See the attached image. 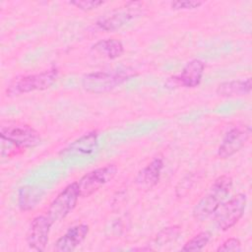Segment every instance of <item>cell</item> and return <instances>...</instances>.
<instances>
[{
  "mask_svg": "<svg viewBox=\"0 0 252 252\" xmlns=\"http://www.w3.org/2000/svg\"><path fill=\"white\" fill-rule=\"evenodd\" d=\"M232 187V178L227 174L219 176L210 186L206 194L195 205L192 215L198 221L210 218L223 203Z\"/></svg>",
  "mask_w": 252,
  "mask_h": 252,
  "instance_id": "cell-1",
  "label": "cell"
},
{
  "mask_svg": "<svg viewBox=\"0 0 252 252\" xmlns=\"http://www.w3.org/2000/svg\"><path fill=\"white\" fill-rule=\"evenodd\" d=\"M57 77L58 71L56 68H50L34 74L18 76L8 85L6 94L9 96H14L34 91H44L55 83Z\"/></svg>",
  "mask_w": 252,
  "mask_h": 252,
  "instance_id": "cell-2",
  "label": "cell"
},
{
  "mask_svg": "<svg viewBox=\"0 0 252 252\" xmlns=\"http://www.w3.org/2000/svg\"><path fill=\"white\" fill-rule=\"evenodd\" d=\"M133 74L126 69L98 71L87 74L82 79V86L88 93L103 94L112 91L128 81Z\"/></svg>",
  "mask_w": 252,
  "mask_h": 252,
  "instance_id": "cell-3",
  "label": "cell"
},
{
  "mask_svg": "<svg viewBox=\"0 0 252 252\" xmlns=\"http://www.w3.org/2000/svg\"><path fill=\"white\" fill-rule=\"evenodd\" d=\"M0 137L21 150L34 148L41 141L39 133L33 127L18 121H9L2 124Z\"/></svg>",
  "mask_w": 252,
  "mask_h": 252,
  "instance_id": "cell-4",
  "label": "cell"
},
{
  "mask_svg": "<svg viewBox=\"0 0 252 252\" xmlns=\"http://www.w3.org/2000/svg\"><path fill=\"white\" fill-rule=\"evenodd\" d=\"M246 204L247 197L244 193H238L222 203L214 213L216 225L221 230H227L234 226L243 217Z\"/></svg>",
  "mask_w": 252,
  "mask_h": 252,
  "instance_id": "cell-5",
  "label": "cell"
},
{
  "mask_svg": "<svg viewBox=\"0 0 252 252\" xmlns=\"http://www.w3.org/2000/svg\"><path fill=\"white\" fill-rule=\"evenodd\" d=\"M117 173V166L115 164H106L101 167H97L80 178L78 183V189L80 197L86 198L93 195L103 185L111 181Z\"/></svg>",
  "mask_w": 252,
  "mask_h": 252,
  "instance_id": "cell-6",
  "label": "cell"
},
{
  "mask_svg": "<svg viewBox=\"0 0 252 252\" xmlns=\"http://www.w3.org/2000/svg\"><path fill=\"white\" fill-rule=\"evenodd\" d=\"M80 193L78 183L73 182L67 185L50 203L47 210V216L53 221L61 220L68 216L76 207Z\"/></svg>",
  "mask_w": 252,
  "mask_h": 252,
  "instance_id": "cell-7",
  "label": "cell"
},
{
  "mask_svg": "<svg viewBox=\"0 0 252 252\" xmlns=\"http://www.w3.org/2000/svg\"><path fill=\"white\" fill-rule=\"evenodd\" d=\"M251 133V127L247 124H240L229 129L219 147V158L225 159L239 152L250 139Z\"/></svg>",
  "mask_w": 252,
  "mask_h": 252,
  "instance_id": "cell-8",
  "label": "cell"
},
{
  "mask_svg": "<svg viewBox=\"0 0 252 252\" xmlns=\"http://www.w3.org/2000/svg\"><path fill=\"white\" fill-rule=\"evenodd\" d=\"M52 224L53 221L47 215L33 218L27 233V243L31 249L34 251H43L45 249Z\"/></svg>",
  "mask_w": 252,
  "mask_h": 252,
  "instance_id": "cell-9",
  "label": "cell"
},
{
  "mask_svg": "<svg viewBox=\"0 0 252 252\" xmlns=\"http://www.w3.org/2000/svg\"><path fill=\"white\" fill-rule=\"evenodd\" d=\"M141 4L142 3L140 2H128L126 3L127 10L115 12L109 16L99 19L96 22V26L103 31H116L125 26L127 23H129L131 20H133L136 16L139 15L138 8H140L139 5Z\"/></svg>",
  "mask_w": 252,
  "mask_h": 252,
  "instance_id": "cell-10",
  "label": "cell"
},
{
  "mask_svg": "<svg viewBox=\"0 0 252 252\" xmlns=\"http://www.w3.org/2000/svg\"><path fill=\"white\" fill-rule=\"evenodd\" d=\"M204 71V62L199 59H193L184 66L181 73L170 78V81L184 88H196L202 81Z\"/></svg>",
  "mask_w": 252,
  "mask_h": 252,
  "instance_id": "cell-11",
  "label": "cell"
},
{
  "mask_svg": "<svg viewBox=\"0 0 252 252\" xmlns=\"http://www.w3.org/2000/svg\"><path fill=\"white\" fill-rule=\"evenodd\" d=\"M90 227L86 223H80L70 227L55 242L54 250L57 252H70L75 250L87 237Z\"/></svg>",
  "mask_w": 252,
  "mask_h": 252,
  "instance_id": "cell-12",
  "label": "cell"
},
{
  "mask_svg": "<svg viewBox=\"0 0 252 252\" xmlns=\"http://www.w3.org/2000/svg\"><path fill=\"white\" fill-rule=\"evenodd\" d=\"M163 168V159L161 157L155 158L149 162L136 176L135 183L138 187L143 189H151L155 187L160 178L161 170Z\"/></svg>",
  "mask_w": 252,
  "mask_h": 252,
  "instance_id": "cell-13",
  "label": "cell"
},
{
  "mask_svg": "<svg viewBox=\"0 0 252 252\" xmlns=\"http://www.w3.org/2000/svg\"><path fill=\"white\" fill-rule=\"evenodd\" d=\"M97 148V133L95 131L89 132L79 139L71 143L64 149L60 155H89Z\"/></svg>",
  "mask_w": 252,
  "mask_h": 252,
  "instance_id": "cell-14",
  "label": "cell"
},
{
  "mask_svg": "<svg viewBox=\"0 0 252 252\" xmlns=\"http://www.w3.org/2000/svg\"><path fill=\"white\" fill-rule=\"evenodd\" d=\"M252 81L251 78L245 80H231L220 83L217 88V94L221 96H240L251 93Z\"/></svg>",
  "mask_w": 252,
  "mask_h": 252,
  "instance_id": "cell-15",
  "label": "cell"
},
{
  "mask_svg": "<svg viewBox=\"0 0 252 252\" xmlns=\"http://www.w3.org/2000/svg\"><path fill=\"white\" fill-rule=\"evenodd\" d=\"M92 49L97 54L110 60L116 59L124 53V46L122 42L115 38L101 39L94 43Z\"/></svg>",
  "mask_w": 252,
  "mask_h": 252,
  "instance_id": "cell-16",
  "label": "cell"
},
{
  "mask_svg": "<svg viewBox=\"0 0 252 252\" xmlns=\"http://www.w3.org/2000/svg\"><path fill=\"white\" fill-rule=\"evenodd\" d=\"M211 233L209 231H201L196 234L193 238L188 240L181 250L183 251H200L202 250L210 241Z\"/></svg>",
  "mask_w": 252,
  "mask_h": 252,
  "instance_id": "cell-17",
  "label": "cell"
},
{
  "mask_svg": "<svg viewBox=\"0 0 252 252\" xmlns=\"http://www.w3.org/2000/svg\"><path fill=\"white\" fill-rule=\"evenodd\" d=\"M179 233H180V228L178 225L164 227L162 230H160L158 233L156 240L159 244H166L170 241H173L175 238H177Z\"/></svg>",
  "mask_w": 252,
  "mask_h": 252,
  "instance_id": "cell-18",
  "label": "cell"
},
{
  "mask_svg": "<svg viewBox=\"0 0 252 252\" xmlns=\"http://www.w3.org/2000/svg\"><path fill=\"white\" fill-rule=\"evenodd\" d=\"M205 2L198 0H181L170 2V7L172 10H193L200 8Z\"/></svg>",
  "mask_w": 252,
  "mask_h": 252,
  "instance_id": "cell-19",
  "label": "cell"
},
{
  "mask_svg": "<svg viewBox=\"0 0 252 252\" xmlns=\"http://www.w3.org/2000/svg\"><path fill=\"white\" fill-rule=\"evenodd\" d=\"M104 3H105L104 1H99V0H77V1L69 2L70 5H73L76 8L83 11H92L103 5Z\"/></svg>",
  "mask_w": 252,
  "mask_h": 252,
  "instance_id": "cell-20",
  "label": "cell"
},
{
  "mask_svg": "<svg viewBox=\"0 0 252 252\" xmlns=\"http://www.w3.org/2000/svg\"><path fill=\"white\" fill-rule=\"evenodd\" d=\"M218 252H237L241 251V242L238 238L231 237L223 241L218 248Z\"/></svg>",
  "mask_w": 252,
  "mask_h": 252,
  "instance_id": "cell-21",
  "label": "cell"
},
{
  "mask_svg": "<svg viewBox=\"0 0 252 252\" xmlns=\"http://www.w3.org/2000/svg\"><path fill=\"white\" fill-rule=\"evenodd\" d=\"M194 183V180L192 178V175H187L182 180H180L179 184L176 187V196L177 197H183L187 194L188 190L192 187Z\"/></svg>",
  "mask_w": 252,
  "mask_h": 252,
  "instance_id": "cell-22",
  "label": "cell"
}]
</instances>
